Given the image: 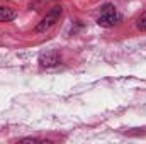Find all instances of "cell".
<instances>
[{
    "label": "cell",
    "instance_id": "obj_1",
    "mask_svg": "<svg viewBox=\"0 0 146 144\" xmlns=\"http://www.w3.org/2000/svg\"><path fill=\"white\" fill-rule=\"evenodd\" d=\"M119 22H121V15L114 10V7H112V5H104L102 15L99 17L97 24H99L100 27H114V26H117Z\"/></svg>",
    "mask_w": 146,
    "mask_h": 144
},
{
    "label": "cell",
    "instance_id": "obj_2",
    "mask_svg": "<svg viewBox=\"0 0 146 144\" xmlns=\"http://www.w3.org/2000/svg\"><path fill=\"white\" fill-rule=\"evenodd\" d=\"M61 14H63V9L61 7H53L48 14H46V17L37 24L36 27V32H46L48 29H51L58 20H60V17H61Z\"/></svg>",
    "mask_w": 146,
    "mask_h": 144
},
{
    "label": "cell",
    "instance_id": "obj_3",
    "mask_svg": "<svg viewBox=\"0 0 146 144\" xmlns=\"http://www.w3.org/2000/svg\"><path fill=\"white\" fill-rule=\"evenodd\" d=\"M60 61H61V56H60L58 51H48V53H42L39 56V65L42 68L56 66V65H60Z\"/></svg>",
    "mask_w": 146,
    "mask_h": 144
},
{
    "label": "cell",
    "instance_id": "obj_4",
    "mask_svg": "<svg viewBox=\"0 0 146 144\" xmlns=\"http://www.w3.org/2000/svg\"><path fill=\"white\" fill-rule=\"evenodd\" d=\"M17 17V12L10 7H2L0 5V22H10Z\"/></svg>",
    "mask_w": 146,
    "mask_h": 144
},
{
    "label": "cell",
    "instance_id": "obj_5",
    "mask_svg": "<svg viewBox=\"0 0 146 144\" xmlns=\"http://www.w3.org/2000/svg\"><path fill=\"white\" fill-rule=\"evenodd\" d=\"M136 27H138L139 31H146V12H143V14H141V17L138 19Z\"/></svg>",
    "mask_w": 146,
    "mask_h": 144
}]
</instances>
